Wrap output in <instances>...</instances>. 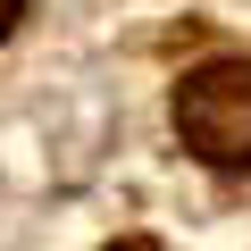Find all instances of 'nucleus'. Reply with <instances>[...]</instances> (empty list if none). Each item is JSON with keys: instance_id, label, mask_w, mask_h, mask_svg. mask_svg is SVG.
I'll use <instances>...</instances> for the list:
<instances>
[{"instance_id": "7ed1b4c3", "label": "nucleus", "mask_w": 251, "mask_h": 251, "mask_svg": "<svg viewBox=\"0 0 251 251\" xmlns=\"http://www.w3.org/2000/svg\"><path fill=\"white\" fill-rule=\"evenodd\" d=\"M109 251H159V243H109Z\"/></svg>"}, {"instance_id": "f257e3e1", "label": "nucleus", "mask_w": 251, "mask_h": 251, "mask_svg": "<svg viewBox=\"0 0 251 251\" xmlns=\"http://www.w3.org/2000/svg\"><path fill=\"white\" fill-rule=\"evenodd\" d=\"M176 134L209 168H251V59H209L176 92Z\"/></svg>"}, {"instance_id": "f03ea898", "label": "nucleus", "mask_w": 251, "mask_h": 251, "mask_svg": "<svg viewBox=\"0 0 251 251\" xmlns=\"http://www.w3.org/2000/svg\"><path fill=\"white\" fill-rule=\"evenodd\" d=\"M17 9H25V0H0V34H9V25H17Z\"/></svg>"}]
</instances>
